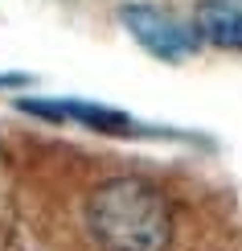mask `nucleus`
I'll return each instance as SVG.
<instances>
[{"label":"nucleus","mask_w":242,"mask_h":251,"mask_svg":"<svg viewBox=\"0 0 242 251\" xmlns=\"http://www.w3.org/2000/svg\"><path fill=\"white\" fill-rule=\"evenodd\" d=\"M87 226L103 251H164L173 210L168 198L140 177H107L87 198Z\"/></svg>","instance_id":"f257e3e1"},{"label":"nucleus","mask_w":242,"mask_h":251,"mask_svg":"<svg viewBox=\"0 0 242 251\" xmlns=\"http://www.w3.org/2000/svg\"><path fill=\"white\" fill-rule=\"evenodd\" d=\"M17 107L25 116H41V120H54V124H82V128L103 132V136H173L168 128L135 124L123 107L94 103V99H17Z\"/></svg>","instance_id":"f03ea898"},{"label":"nucleus","mask_w":242,"mask_h":251,"mask_svg":"<svg viewBox=\"0 0 242 251\" xmlns=\"http://www.w3.org/2000/svg\"><path fill=\"white\" fill-rule=\"evenodd\" d=\"M119 21H123V29L160 62H181V58H189L197 46H201L197 29L185 25L176 13H168V8H160V4H123Z\"/></svg>","instance_id":"7ed1b4c3"},{"label":"nucleus","mask_w":242,"mask_h":251,"mask_svg":"<svg viewBox=\"0 0 242 251\" xmlns=\"http://www.w3.org/2000/svg\"><path fill=\"white\" fill-rule=\"evenodd\" d=\"M193 29L218 50H242V0H201Z\"/></svg>","instance_id":"20e7f679"},{"label":"nucleus","mask_w":242,"mask_h":251,"mask_svg":"<svg viewBox=\"0 0 242 251\" xmlns=\"http://www.w3.org/2000/svg\"><path fill=\"white\" fill-rule=\"evenodd\" d=\"M25 82H33V75H25V70H0V91L25 87Z\"/></svg>","instance_id":"39448f33"}]
</instances>
